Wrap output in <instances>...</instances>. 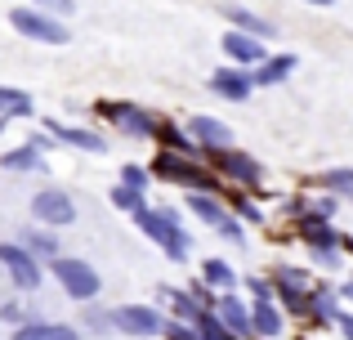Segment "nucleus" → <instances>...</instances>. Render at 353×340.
Returning a JSON list of instances; mask_svg holds the SVG:
<instances>
[{
	"mask_svg": "<svg viewBox=\"0 0 353 340\" xmlns=\"http://www.w3.org/2000/svg\"><path fill=\"white\" fill-rule=\"evenodd\" d=\"M192 327H197V340H237V336H233V332H228V327L215 318V309H210V314H201Z\"/></svg>",
	"mask_w": 353,
	"mask_h": 340,
	"instance_id": "f704fd0d",
	"label": "nucleus"
},
{
	"mask_svg": "<svg viewBox=\"0 0 353 340\" xmlns=\"http://www.w3.org/2000/svg\"><path fill=\"white\" fill-rule=\"evenodd\" d=\"M183 210H188L192 219H201L210 233H215V228L228 219V206H224V197H219V192H188V197H183Z\"/></svg>",
	"mask_w": 353,
	"mask_h": 340,
	"instance_id": "6ab92c4d",
	"label": "nucleus"
},
{
	"mask_svg": "<svg viewBox=\"0 0 353 340\" xmlns=\"http://www.w3.org/2000/svg\"><path fill=\"white\" fill-rule=\"evenodd\" d=\"M313 183H318V192H331L340 206H345V201L353 206V166H327Z\"/></svg>",
	"mask_w": 353,
	"mask_h": 340,
	"instance_id": "a878e982",
	"label": "nucleus"
},
{
	"mask_svg": "<svg viewBox=\"0 0 353 340\" xmlns=\"http://www.w3.org/2000/svg\"><path fill=\"white\" fill-rule=\"evenodd\" d=\"M340 201L331 192H309V219H322V224H336Z\"/></svg>",
	"mask_w": 353,
	"mask_h": 340,
	"instance_id": "473e14b6",
	"label": "nucleus"
},
{
	"mask_svg": "<svg viewBox=\"0 0 353 340\" xmlns=\"http://www.w3.org/2000/svg\"><path fill=\"white\" fill-rule=\"evenodd\" d=\"M336 332L345 336V340H353V309H340V318H336Z\"/></svg>",
	"mask_w": 353,
	"mask_h": 340,
	"instance_id": "79ce46f5",
	"label": "nucleus"
},
{
	"mask_svg": "<svg viewBox=\"0 0 353 340\" xmlns=\"http://www.w3.org/2000/svg\"><path fill=\"white\" fill-rule=\"evenodd\" d=\"M9 340H85L77 332V323H54V318H36V323L18 327Z\"/></svg>",
	"mask_w": 353,
	"mask_h": 340,
	"instance_id": "5701e85b",
	"label": "nucleus"
},
{
	"mask_svg": "<svg viewBox=\"0 0 353 340\" xmlns=\"http://www.w3.org/2000/svg\"><path fill=\"white\" fill-rule=\"evenodd\" d=\"M246 233H250V228H246V224H241V219H233V215H228V219H224V224H219V228H215V237H224V242H228V246H246V242H250V237H246Z\"/></svg>",
	"mask_w": 353,
	"mask_h": 340,
	"instance_id": "c9c22d12",
	"label": "nucleus"
},
{
	"mask_svg": "<svg viewBox=\"0 0 353 340\" xmlns=\"http://www.w3.org/2000/svg\"><path fill=\"white\" fill-rule=\"evenodd\" d=\"M9 23H14L18 36H27L36 45H68L72 41V27L63 18L45 14V9H32V5H14L9 9Z\"/></svg>",
	"mask_w": 353,
	"mask_h": 340,
	"instance_id": "423d86ee",
	"label": "nucleus"
},
{
	"mask_svg": "<svg viewBox=\"0 0 353 340\" xmlns=\"http://www.w3.org/2000/svg\"><path fill=\"white\" fill-rule=\"evenodd\" d=\"M215 318L228 327L237 340H255V332H250V300L241 296V291H228V296L215 300Z\"/></svg>",
	"mask_w": 353,
	"mask_h": 340,
	"instance_id": "2eb2a0df",
	"label": "nucleus"
},
{
	"mask_svg": "<svg viewBox=\"0 0 353 340\" xmlns=\"http://www.w3.org/2000/svg\"><path fill=\"white\" fill-rule=\"evenodd\" d=\"M36 112L32 94L18 86H0V117H9V121H27V117Z\"/></svg>",
	"mask_w": 353,
	"mask_h": 340,
	"instance_id": "c85d7f7f",
	"label": "nucleus"
},
{
	"mask_svg": "<svg viewBox=\"0 0 353 340\" xmlns=\"http://www.w3.org/2000/svg\"><path fill=\"white\" fill-rule=\"evenodd\" d=\"M304 5H313V9H331L336 0H304Z\"/></svg>",
	"mask_w": 353,
	"mask_h": 340,
	"instance_id": "c03bdc74",
	"label": "nucleus"
},
{
	"mask_svg": "<svg viewBox=\"0 0 353 340\" xmlns=\"http://www.w3.org/2000/svg\"><path fill=\"white\" fill-rule=\"evenodd\" d=\"M0 269H5L9 287H14L18 296H23V291H27V296H32V291H41V282L50 278V273H45V264L32 260V255L14 242V237H9V242H0Z\"/></svg>",
	"mask_w": 353,
	"mask_h": 340,
	"instance_id": "6e6552de",
	"label": "nucleus"
},
{
	"mask_svg": "<svg viewBox=\"0 0 353 340\" xmlns=\"http://www.w3.org/2000/svg\"><path fill=\"white\" fill-rule=\"evenodd\" d=\"M197 278L206 282L215 296H228V291H241V273L233 269V264L224 260V255H206V260L197 264Z\"/></svg>",
	"mask_w": 353,
	"mask_h": 340,
	"instance_id": "a211bd4d",
	"label": "nucleus"
},
{
	"mask_svg": "<svg viewBox=\"0 0 353 340\" xmlns=\"http://www.w3.org/2000/svg\"><path fill=\"white\" fill-rule=\"evenodd\" d=\"M282 215L295 219V228H300L304 219H309V192H295V197H286V201H282Z\"/></svg>",
	"mask_w": 353,
	"mask_h": 340,
	"instance_id": "4c0bfd02",
	"label": "nucleus"
},
{
	"mask_svg": "<svg viewBox=\"0 0 353 340\" xmlns=\"http://www.w3.org/2000/svg\"><path fill=\"white\" fill-rule=\"evenodd\" d=\"M219 50H224V59L233 63V68H241V72H255L259 63L268 59V45H264V41H250V36L233 32V27L219 36Z\"/></svg>",
	"mask_w": 353,
	"mask_h": 340,
	"instance_id": "ddd939ff",
	"label": "nucleus"
},
{
	"mask_svg": "<svg viewBox=\"0 0 353 340\" xmlns=\"http://www.w3.org/2000/svg\"><path fill=\"white\" fill-rule=\"evenodd\" d=\"M23 5H32V9H45V14L63 18V23H68V18L77 14V0H23Z\"/></svg>",
	"mask_w": 353,
	"mask_h": 340,
	"instance_id": "e433bc0d",
	"label": "nucleus"
},
{
	"mask_svg": "<svg viewBox=\"0 0 353 340\" xmlns=\"http://www.w3.org/2000/svg\"><path fill=\"white\" fill-rule=\"evenodd\" d=\"M188 296L197 300V305L206 309V314H210V309H215V300H219V296H215V291H210V287H206V282H201V278H192V282H188Z\"/></svg>",
	"mask_w": 353,
	"mask_h": 340,
	"instance_id": "58836bf2",
	"label": "nucleus"
},
{
	"mask_svg": "<svg viewBox=\"0 0 353 340\" xmlns=\"http://www.w3.org/2000/svg\"><path fill=\"white\" fill-rule=\"evenodd\" d=\"M112 327L125 340H161L165 309L161 305H112Z\"/></svg>",
	"mask_w": 353,
	"mask_h": 340,
	"instance_id": "0eeeda50",
	"label": "nucleus"
},
{
	"mask_svg": "<svg viewBox=\"0 0 353 340\" xmlns=\"http://www.w3.org/2000/svg\"><path fill=\"white\" fill-rule=\"evenodd\" d=\"M117 183H125V188H134V192H148L152 188V174H148V161H125L117 174Z\"/></svg>",
	"mask_w": 353,
	"mask_h": 340,
	"instance_id": "2f4dec72",
	"label": "nucleus"
},
{
	"mask_svg": "<svg viewBox=\"0 0 353 340\" xmlns=\"http://www.w3.org/2000/svg\"><path fill=\"white\" fill-rule=\"evenodd\" d=\"M295 242L309 251L313 269H340L345 264V251H340V242H345V233H340L336 224H322V219H304L300 228H295Z\"/></svg>",
	"mask_w": 353,
	"mask_h": 340,
	"instance_id": "39448f33",
	"label": "nucleus"
},
{
	"mask_svg": "<svg viewBox=\"0 0 353 340\" xmlns=\"http://www.w3.org/2000/svg\"><path fill=\"white\" fill-rule=\"evenodd\" d=\"M286 323H291V318L277 309V300H268V305H250V332H255V340H282Z\"/></svg>",
	"mask_w": 353,
	"mask_h": 340,
	"instance_id": "412c9836",
	"label": "nucleus"
},
{
	"mask_svg": "<svg viewBox=\"0 0 353 340\" xmlns=\"http://www.w3.org/2000/svg\"><path fill=\"white\" fill-rule=\"evenodd\" d=\"M41 130H50L59 148L94 152V157H103V152H108V134H103V130H94V126H72V121H59V117H45Z\"/></svg>",
	"mask_w": 353,
	"mask_h": 340,
	"instance_id": "9b49d317",
	"label": "nucleus"
},
{
	"mask_svg": "<svg viewBox=\"0 0 353 340\" xmlns=\"http://www.w3.org/2000/svg\"><path fill=\"white\" fill-rule=\"evenodd\" d=\"M241 296H246L250 305H268V300H277L273 278H268V273H246V278H241Z\"/></svg>",
	"mask_w": 353,
	"mask_h": 340,
	"instance_id": "c756f323",
	"label": "nucleus"
},
{
	"mask_svg": "<svg viewBox=\"0 0 353 340\" xmlns=\"http://www.w3.org/2000/svg\"><path fill=\"white\" fill-rule=\"evenodd\" d=\"M5 130H9V117H0V139H5Z\"/></svg>",
	"mask_w": 353,
	"mask_h": 340,
	"instance_id": "a18cd8bd",
	"label": "nucleus"
},
{
	"mask_svg": "<svg viewBox=\"0 0 353 340\" xmlns=\"http://www.w3.org/2000/svg\"><path fill=\"white\" fill-rule=\"evenodd\" d=\"M340 309H345V300H340L336 282H313V300H309V323L313 327H336Z\"/></svg>",
	"mask_w": 353,
	"mask_h": 340,
	"instance_id": "f3484780",
	"label": "nucleus"
},
{
	"mask_svg": "<svg viewBox=\"0 0 353 340\" xmlns=\"http://www.w3.org/2000/svg\"><path fill=\"white\" fill-rule=\"evenodd\" d=\"M206 166H210V174H215L219 183H228V188H237V192H250V197H255V192L268 183L264 161H259V157H250L246 148L215 152V157H206Z\"/></svg>",
	"mask_w": 353,
	"mask_h": 340,
	"instance_id": "7ed1b4c3",
	"label": "nucleus"
},
{
	"mask_svg": "<svg viewBox=\"0 0 353 340\" xmlns=\"http://www.w3.org/2000/svg\"><path fill=\"white\" fill-rule=\"evenodd\" d=\"M36 318H41V314H36V309H27L23 300H5V305H0V323L14 327V332H18V327H27V323H36Z\"/></svg>",
	"mask_w": 353,
	"mask_h": 340,
	"instance_id": "72a5a7b5",
	"label": "nucleus"
},
{
	"mask_svg": "<svg viewBox=\"0 0 353 340\" xmlns=\"http://www.w3.org/2000/svg\"><path fill=\"white\" fill-rule=\"evenodd\" d=\"M108 201H112L121 215H139V210H148V192H134V188H125V183H117V188L108 192Z\"/></svg>",
	"mask_w": 353,
	"mask_h": 340,
	"instance_id": "7c9ffc66",
	"label": "nucleus"
},
{
	"mask_svg": "<svg viewBox=\"0 0 353 340\" xmlns=\"http://www.w3.org/2000/svg\"><path fill=\"white\" fill-rule=\"evenodd\" d=\"M157 296H161L165 309H170L174 323H197V318L206 314V309H201L197 300L188 296V287H170V282H161V287H157Z\"/></svg>",
	"mask_w": 353,
	"mask_h": 340,
	"instance_id": "4be33fe9",
	"label": "nucleus"
},
{
	"mask_svg": "<svg viewBox=\"0 0 353 340\" xmlns=\"http://www.w3.org/2000/svg\"><path fill=\"white\" fill-rule=\"evenodd\" d=\"M210 94H219V99H228V103H246L250 94H255V81H250V72H241L233 68V63H224V68H215L210 72Z\"/></svg>",
	"mask_w": 353,
	"mask_h": 340,
	"instance_id": "4468645a",
	"label": "nucleus"
},
{
	"mask_svg": "<svg viewBox=\"0 0 353 340\" xmlns=\"http://www.w3.org/2000/svg\"><path fill=\"white\" fill-rule=\"evenodd\" d=\"M14 242L23 246V251L32 255V260H41L45 269H50V264L59 260V255H68V251H63V237L54 233V228H41V224H27V228H18V233H14Z\"/></svg>",
	"mask_w": 353,
	"mask_h": 340,
	"instance_id": "f8f14e48",
	"label": "nucleus"
},
{
	"mask_svg": "<svg viewBox=\"0 0 353 340\" xmlns=\"http://www.w3.org/2000/svg\"><path fill=\"white\" fill-rule=\"evenodd\" d=\"M224 18L233 23V32H241V36H250V41H273L277 36V23H268V18H259L255 9H241V5H228L224 9Z\"/></svg>",
	"mask_w": 353,
	"mask_h": 340,
	"instance_id": "aec40b11",
	"label": "nucleus"
},
{
	"mask_svg": "<svg viewBox=\"0 0 353 340\" xmlns=\"http://www.w3.org/2000/svg\"><path fill=\"white\" fill-rule=\"evenodd\" d=\"M130 219H134V228L170 264H183L192 255V233H188V224H183V210L179 206L161 201V206H148V210H139V215H130Z\"/></svg>",
	"mask_w": 353,
	"mask_h": 340,
	"instance_id": "f257e3e1",
	"label": "nucleus"
},
{
	"mask_svg": "<svg viewBox=\"0 0 353 340\" xmlns=\"http://www.w3.org/2000/svg\"><path fill=\"white\" fill-rule=\"evenodd\" d=\"M23 143H32V148L41 152V157H50V152L59 148V143H54V134H50V130H27V139H23Z\"/></svg>",
	"mask_w": 353,
	"mask_h": 340,
	"instance_id": "a19ab883",
	"label": "nucleus"
},
{
	"mask_svg": "<svg viewBox=\"0 0 353 340\" xmlns=\"http://www.w3.org/2000/svg\"><path fill=\"white\" fill-rule=\"evenodd\" d=\"M188 139L197 143V157L206 161V157H215V152H228V148H237V134H233V126L224 121V117H210V112H197V117H188Z\"/></svg>",
	"mask_w": 353,
	"mask_h": 340,
	"instance_id": "1a4fd4ad",
	"label": "nucleus"
},
{
	"mask_svg": "<svg viewBox=\"0 0 353 340\" xmlns=\"http://www.w3.org/2000/svg\"><path fill=\"white\" fill-rule=\"evenodd\" d=\"M0 170H9V174H32V170H50V161H45L32 143H14V148L0 152Z\"/></svg>",
	"mask_w": 353,
	"mask_h": 340,
	"instance_id": "b1692460",
	"label": "nucleus"
},
{
	"mask_svg": "<svg viewBox=\"0 0 353 340\" xmlns=\"http://www.w3.org/2000/svg\"><path fill=\"white\" fill-rule=\"evenodd\" d=\"M77 332L85 336V340H112V336H117V327H112V309H99V305H81Z\"/></svg>",
	"mask_w": 353,
	"mask_h": 340,
	"instance_id": "393cba45",
	"label": "nucleus"
},
{
	"mask_svg": "<svg viewBox=\"0 0 353 340\" xmlns=\"http://www.w3.org/2000/svg\"><path fill=\"white\" fill-rule=\"evenodd\" d=\"M27 210H32V224L54 228V233H63V228L77 224V201H72L63 188H41L32 201H27Z\"/></svg>",
	"mask_w": 353,
	"mask_h": 340,
	"instance_id": "9d476101",
	"label": "nucleus"
},
{
	"mask_svg": "<svg viewBox=\"0 0 353 340\" xmlns=\"http://www.w3.org/2000/svg\"><path fill=\"white\" fill-rule=\"evenodd\" d=\"M94 117L125 139H157V126H161V117L134 99H103V103H94Z\"/></svg>",
	"mask_w": 353,
	"mask_h": 340,
	"instance_id": "f03ea898",
	"label": "nucleus"
},
{
	"mask_svg": "<svg viewBox=\"0 0 353 340\" xmlns=\"http://www.w3.org/2000/svg\"><path fill=\"white\" fill-rule=\"evenodd\" d=\"M157 148L161 152H179V157H197V143L188 139V130H183V126H174V121H165L161 117V126H157ZM201 161V157H197Z\"/></svg>",
	"mask_w": 353,
	"mask_h": 340,
	"instance_id": "bb28decb",
	"label": "nucleus"
},
{
	"mask_svg": "<svg viewBox=\"0 0 353 340\" xmlns=\"http://www.w3.org/2000/svg\"><path fill=\"white\" fill-rule=\"evenodd\" d=\"M45 273H50V278L63 287V296L77 300V305H94L99 291H103V273H99L90 260H81V255H59Z\"/></svg>",
	"mask_w": 353,
	"mask_h": 340,
	"instance_id": "20e7f679",
	"label": "nucleus"
},
{
	"mask_svg": "<svg viewBox=\"0 0 353 340\" xmlns=\"http://www.w3.org/2000/svg\"><path fill=\"white\" fill-rule=\"evenodd\" d=\"M161 340H197V327H192V323H174V318H165Z\"/></svg>",
	"mask_w": 353,
	"mask_h": 340,
	"instance_id": "ea45409f",
	"label": "nucleus"
},
{
	"mask_svg": "<svg viewBox=\"0 0 353 340\" xmlns=\"http://www.w3.org/2000/svg\"><path fill=\"white\" fill-rule=\"evenodd\" d=\"M268 278H273V291H313V269H304V264H277V269H268Z\"/></svg>",
	"mask_w": 353,
	"mask_h": 340,
	"instance_id": "cd10ccee",
	"label": "nucleus"
},
{
	"mask_svg": "<svg viewBox=\"0 0 353 340\" xmlns=\"http://www.w3.org/2000/svg\"><path fill=\"white\" fill-rule=\"evenodd\" d=\"M295 68H300V54L282 50V54H268V59L250 72V81H255V90H277V86H286V81L295 77Z\"/></svg>",
	"mask_w": 353,
	"mask_h": 340,
	"instance_id": "dca6fc26",
	"label": "nucleus"
},
{
	"mask_svg": "<svg viewBox=\"0 0 353 340\" xmlns=\"http://www.w3.org/2000/svg\"><path fill=\"white\" fill-rule=\"evenodd\" d=\"M336 291H340V300H345V305H353V269H349L345 282H336Z\"/></svg>",
	"mask_w": 353,
	"mask_h": 340,
	"instance_id": "37998d69",
	"label": "nucleus"
}]
</instances>
